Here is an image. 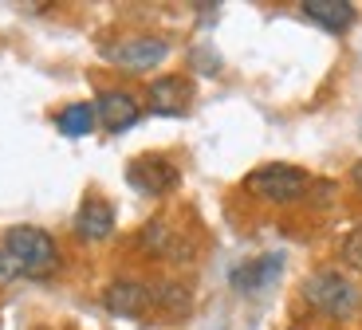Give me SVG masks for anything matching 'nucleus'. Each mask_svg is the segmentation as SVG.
I'll use <instances>...</instances> for the list:
<instances>
[{"mask_svg":"<svg viewBox=\"0 0 362 330\" xmlns=\"http://www.w3.org/2000/svg\"><path fill=\"white\" fill-rule=\"evenodd\" d=\"M299 12H303L311 24L327 28V32H346V28L358 20L354 4H346V0H303V4H299Z\"/></svg>","mask_w":362,"mask_h":330,"instance_id":"nucleus-12","label":"nucleus"},{"mask_svg":"<svg viewBox=\"0 0 362 330\" xmlns=\"http://www.w3.org/2000/svg\"><path fill=\"white\" fill-rule=\"evenodd\" d=\"M351 185H354V189H358V193H362V158H358V161H354V165H351Z\"/></svg>","mask_w":362,"mask_h":330,"instance_id":"nucleus-18","label":"nucleus"},{"mask_svg":"<svg viewBox=\"0 0 362 330\" xmlns=\"http://www.w3.org/2000/svg\"><path fill=\"white\" fill-rule=\"evenodd\" d=\"M95 114H99V126H107L110 134H122V130H130L142 118V107L127 90H103L95 98Z\"/></svg>","mask_w":362,"mask_h":330,"instance_id":"nucleus-8","label":"nucleus"},{"mask_svg":"<svg viewBox=\"0 0 362 330\" xmlns=\"http://www.w3.org/2000/svg\"><path fill=\"white\" fill-rule=\"evenodd\" d=\"M150 291H154V307L165 319H185L193 311V291L185 283H177V279H165V283L150 287Z\"/></svg>","mask_w":362,"mask_h":330,"instance_id":"nucleus-13","label":"nucleus"},{"mask_svg":"<svg viewBox=\"0 0 362 330\" xmlns=\"http://www.w3.org/2000/svg\"><path fill=\"white\" fill-rule=\"evenodd\" d=\"M146 102L154 114H165V118H181L185 110L193 107V83L185 75H162L146 87Z\"/></svg>","mask_w":362,"mask_h":330,"instance_id":"nucleus-6","label":"nucleus"},{"mask_svg":"<svg viewBox=\"0 0 362 330\" xmlns=\"http://www.w3.org/2000/svg\"><path fill=\"white\" fill-rule=\"evenodd\" d=\"M12 279H20V268L12 264L8 252H0V283H12Z\"/></svg>","mask_w":362,"mask_h":330,"instance_id":"nucleus-16","label":"nucleus"},{"mask_svg":"<svg viewBox=\"0 0 362 330\" xmlns=\"http://www.w3.org/2000/svg\"><path fill=\"white\" fill-rule=\"evenodd\" d=\"M245 189L260 201H272V205H296L299 196H308L311 177L308 170L299 165H288V161H268V165H256L245 177Z\"/></svg>","mask_w":362,"mask_h":330,"instance_id":"nucleus-3","label":"nucleus"},{"mask_svg":"<svg viewBox=\"0 0 362 330\" xmlns=\"http://www.w3.org/2000/svg\"><path fill=\"white\" fill-rule=\"evenodd\" d=\"M110 232H115V208H110V201L87 196L83 208L75 213V236L87 240V244H99V240H107Z\"/></svg>","mask_w":362,"mask_h":330,"instance_id":"nucleus-11","label":"nucleus"},{"mask_svg":"<svg viewBox=\"0 0 362 330\" xmlns=\"http://www.w3.org/2000/svg\"><path fill=\"white\" fill-rule=\"evenodd\" d=\"M299 295H303V303H308L311 311L323 314V319H331V322L354 319L358 307H362L358 283H351V279H346L343 271H335V268L311 271V276L303 279V287H299Z\"/></svg>","mask_w":362,"mask_h":330,"instance_id":"nucleus-1","label":"nucleus"},{"mask_svg":"<svg viewBox=\"0 0 362 330\" xmlns=\"http://www.w3.org/2000/svg\"><path fill=\"white\" fill-rule=\"evenodd\" d=\"M127 181L142 196H165V193L177 189L181 173L170 158H162V153H142V158H134L127 165Z\"/></svg>","mask_w":362,"mask_h":330,"instance_id":"nucleus-5","label":"nucleus"},{"mask_svg":"<svg viewBox=\"0 0 362 330\" xmlns=\"http://www.w3.org/2000/svg\"><path fill=\"white\" fill-rule=\"evenodd\" d=\"M0 252H8L12 264L20 268V276H52L59 268V248H55L52 232L36 228V224H16L4 232Z\"/></svg>","mask_w":362,"mask_h":330,"instance_id":"nucleus-2","label":"nucleus"},{"mask_svg":"<svg viewBox=\"0 0 362 330\" xmlns=\"http://www.w3.org/2000/svg\"><path fill=\"white\" fill-rule=\"evenodd\" d=\"M339 256H343L346 268L362 271V224H358V228H351V232L343 236V248H339Z\"/></svg>","mask_w":362,"mask_h":330,"instance_id":"nucleus-15","label":"nucleus"},{"mask_svg":"<svg viewBox=\"0 0 362 330\" xmlns=\"http://www.w3.org/2000/svg\"><path fill=\"white\" fill-rule=\"evenodd\" d=\"M55 126H59V134L67 138H87L95 126H99V114H95V102H71L55 114Z\"/></svg>","mask_w":362,"mask_h":330,"instance_id":"nucleus-14","label":"nucleus"},{"mask_svg":"<svg viewBox=\"0 0 362 330\" xmlns=\"http://www.w3.org/2000/svg\"><path fill=\"white\" fill-rule=\"evenodd\" d=\"M291 330H303V326H291Z\"/></svg>","mask_w":362,"mask_h":330,"instance_id":"nucleus-19","label":"nucleus"},{"mask_svg":"<svg viewBox=\"0 0 362 330\" xmlns=\"http://www.w3.org/2000/svg\"><path fill=\"white\" fill-rule=\"evenodd\" d=\"M138 252H146L150 259H185L193 248H185V244H181V236L173 232L170 220L154 216V220L138 232Z\"/></svg>","mask_w":362,"mask_h":330,"instance_id":"nucleus-10","label":"nucleus"},{"mask_svg":"<svg viewBox=\"0 0 362 330\" xmlns=\"http://www.w3.org/2000/svg\"><path fill=\"white\" fill-rule=\"evenodd\" d=\"M193 63H197V67H201V71H209V75H213V71H217V67H221V63L217 59H213V55H193Z\"/></svg>","mask_w":362,"mask_h":330,"instance_id":"nucleus-17","label":"nucleus"},{"mask_svg":"<svg viewBox=\"0 0 362 330\" xmlns=\"http://www.w3.org/2000/svg\"><path fill=\"white\" fill-rule=\"evenodd\" d=\"M103 307H107L115 319H142L150 307H154V291L138 279H115V283L103 291Z\"/></svg>","mask_w":362,"mask_h":330,"instance_id":"nucleus-7","label":"nucleus"},{"mask_svg":"<svg viewBox=\"0 0 362 330\" xmlns=\"http://www.w3.org/2000/svg\"><path fill=\"white\" fill-rule=\"evenodd\" d=\"M165 55H170V40L150 36V32L127 36V40H118V44L103 47V59L115 63V67H122V71H150V67H158Z\"/></svg>","mask_w":362,"mask_h":330,"instance_id":"nucleus-4","label":"nucleus"},{"mask_svg":"<svg viewBox=\"0 0 362 330\" xmlns=\"http://www.w3.org/2000/svg\"><path fill=\"white\" fill-rule=\"evenodd\" d=\"M280 271H284V256L280 252H268V256H256V259H248V264H240V268H233L228 283H233V291H240V295H256L268 283H276Z\"/></svg>","mask_w":362,"mask_h":330,"instance_id":"nucleus-9","label":"nucleus"}]
</instances>
